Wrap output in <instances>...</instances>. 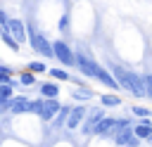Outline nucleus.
<instances>
[{
	"instance_id": "aec40b11",
	"label": "nucleus",
	"mask_w": 152,
	"mask_h": 147,
	"mask_svg": "<svg viewBox=\"0 0 152 147\" xmlns=\"http://www.w3.org/2000/svg\"><path fill=\"white\" fill-rule=\"evenodd\" d=\"M28 71H31V74H43V71H48V66H45L43 62H31V64H28Z\"/></svg>"
},
{
	"instance_id": "393cba45",
	"label": "nucleus",
	"mask_w": 152,
	"mask_h": 147,
	"mask_svg": "<svg viewBox=\"0 0 152 147\" xmlns=\"http://www.w3.org/2000/svg\"><path fill=\"white\" fill-rule=\"evenodd\" d=\"M59 31H69V14H64L59 19Z\"/></svg>"
},
{
	"instance_id": "f3484780",
	"label": "nucleus",
	"mask_w": 152,
	"mask_h": 147,
	"mask_svg": "<svg viewBox=\"0 0 152 147\" xmlns=\"http://www.w3.org/2000/svg\"><path fill=\"white\" fill-rule=\"evenodd\" d=\"M43 107H45V100H40V97H38V100H31L28 111H33V114H38V116H40V114H43Z\"/></svg>"
},
{
	"instance_id": "6ab92c4d",
	"label": "nucleus",
	"mask_w": 152,
	"mask_h": 147,
	"mask_svg": "<svg viewBox=\"0 0 152 147\" xmlns=\"http://www.w3.org/2000/svg\"><path fill=\"white\" fill-rule=\"evenodd\" d=\"M19 81H21L24 85H33V83H36V76H33L31 71H21V74H19Z\"/></svg>"
},
{
	"instance_id": "423d86ee",
	"label": "nucleus",
	"mask_w": 152,
	"mask_h": 147,
	"mask_svg": "<svg viewBox=\"0 0 152 147\" xmlns=\"http://www.w3.org/2000/svg\"><path fill=\"white\" fill-rule=\"evenodd\" d=\"M114 142L116 145H138V138H135V133H133V128L128 126V128H121V130H114Z\"/></svg>"
},
{
	"instance_id": "f8f14e48",
	"label": "nucleus",
	"mask_w": 152,
	"mask_h": 147,
	"mask_svg": "<svg viewBox=\"0 0 152 147\" xmlns=\"http://www.w3.org/2000/svg\"><path fill=\"white\" fill-rule=\"evenodd\" d=\"M28 107H31V100H26V97H12V109L10 111L24 114V111H28Z\"/></svg>"
},
{
	"instance_id": "a211bd4d",
	"label": "nucleus",
	"mask_w": 152,
	"mask_h": 147,
	"mask_svg": "<svg viewBox=\"0 0 152 147\" xmlns=\"http://www.w3.org/2000/svg\"><path fill=\"white\" fill-rule=\"evenodd\" d=\"M50 76H52L55 81H69V78H71L64 69H50Z\"/></svg>"
},
{
	"instance_id": "a878e982",
	"label": "nucleus",
	"mask_w": 152,
	"mask_h": 147,
	"mask_svg": "<svg viewBox=\"0 0 152 147\" xmlns=\"http://www.w3.org/2000/svg\"><path fill=\"white\" fill-rule=\"evenodd\" d=\"M7 24H10V17L5 14V9H0V28H7Z\"/></svg>"
},
{
	"instance_id": "dca6fc26",
	"label": "nucleus",
	"mask_w": 152,
	"mask_h": 147,
	"mask_svg": "<svg viewBox=\"0 0 152 147\" xmlns=\"http://www.w3.org/2000/svg\"><path fill=\"white\" fill-rule=\"evenodd\" d=\"M0 38H2V40L10 45V50H19V43H17V40L10 36V31H7V28H0Z\"/></svg>"
},
{
	"instance_id": "9d476101",
	"label": "nucleus",
	"mask_w": 152,
	"mask_h": 147,
	"mask_svg": "<svg viewBox=\"0 0 152 147\" xmlns=\"http://www.w3.org/2000/svg\"><path fill=\"white\" fill-rule=\"evenodd\" d=\"M102 119H104L102 111H100V109H93L90 116H88V121H86V126H83V133H95V128H97V123H100Z\"/></svg>"
},
{
	"instance_id": "b1692460",
	"label": "nucleus",
	"mask_w": 152,
	"mask_h": 147,
	"mask_svg": "<svg viewBox=\"0 0 152 147\" xmlns=\"http://www.w3.org/2000/svg\"><path fill=\"white\" fill-rule=\"evenodd\" d=\"M133 114H138V116H152V109H147V107H133Z\"/></svg>"
},
{
	"instance_id": "bb28decb",
	"label": "nucleus",
	"mask_w": 152,
	"mask_h": 147,
	"mask_svg": "<svg viewBox=\"0 0 152 147\" xmlns=\"http://www.w3.org/2000/svg\"><path fill=\"white\" fill-rule=\"evenodd\" d=\"M147 142H152V135H150V140H147Z\"/></svg>"
},
{
	"instance_id": "f257e3e1",
	"label": "nucleus",
	"mask_w": 152,
	"mask_h": 147,
	"mask_svg": "<svg viewBox=\"0 0 152 147\" xmlns=\"http://www.w3.org/2000/svg\"><path fill=\"white\" fill-rule=\"evenodd\" d=\"M109 71H112V76L119 81V85L126 88L131 95H135V97L147 95V92H145V81H142V76H138V74H133V71H128V69H124V66H119V64H109Z\"/></svg>"
},
{
	"instance_id": "f03ea898",
	"label": "nucleus",
	"mask_w": 152,
	"mask_h": 147,
	"mask_svg": "<svg viewBox=\"0 0 152 147\" xmlns=\"http://www.w3.org/2000/svg\"><path fill=\"white\" fill-rule=\"evenodd\" d=\"M26 31H28L31 47H33L36 52H40L43 57H55V47H52V43H48V38H45L43 33H38V31L31 28V26H26Z\"/></svg>"
},
{
	"instance_id": "0eeeda50",
	"label": "nucleus",
	"mask_w": 152,
	"mask_h": 147,
	"mask_svg": "<svg viewBox=\"0 0 152 147\" xmlns=\"http://www.w3.org/2000/svg\"><path fill=\"white\" fill-rule=\"evenodd\" d=\"M86 107L83 104H76L74 109H71V114H69V119H66V128L69 130H76L78 126H81V121H83V116H86Z\"/></svg>"
},
{
	"instance_id": "1a4fd4ad",
	"label": "nucleus",
	"mask_w": 152,
	"mask_h": 147,
	"mask_svg": "<svg viewBox=\"0 0 152 147\" xmlns=\"http://www.w3.org/2000/svg\"><path fill=\"white\" fill-rule=\"evenodd\" d=\"M97 81H100V83H104L107 88H114V90H119V88H121V85H119V81L112 76V71H107V69H102V66H100V71H97Z\"/></svg>"
},
{
	"instance_id": "6e6552de",
	"label": "nucleus",
	"mask_w": 152,
	"mask_h": 147,
	"mask_svg": "<svg viewBox=\"0 0 152 147\" xmlns=\"http://www.w3.org/2000/svg\"><path fill=\"white\" fill-rule=\"evenodd\" d=\"M133 133H135L138 140H150V135H152V121H150V119L140 121V123L133 128Z\"/></svg>"
},
{
	"instance_id": "20e7f679",
	"label": "nucleus",
	"mask_w": 152,
	"mask_h": 147,
	"mask_svg": "<svg viewBox=\"0 0 152 147\" xmlns=\"http://www.w3.org/2000/svg\"><path fill=\"white\" fill-rule=\"evenodd\" d=\"M7 31H10V36L21 45L26 38H28V31H26V24L21 21V19H10V24H7Z\"/></svg>"
},
{
	"instance_id": "9b49d317",
	"label": "nucleus",
	"mask_w": 152,
	"mask_h": 147,
	"mask_svg": "<svg viewBox=\"0 0 152 147\" xmlns=\"http://www.w3.org/2000/svg\"><path fill=\"white\" fill-rule=\"evenodd\" d=\"M40 95H43L45 100H57L59 85H55V83H40Z\"/></svg>"
},
{
	"instance_id": "7ed1b4c3",
	"label": "nucleus",
	"mask_w": 152,
	"mask_h": 147,
	"mask_svg": "<svg viewBox=\"0 0 152 147\" xmlns=\"http://www.w3.org/2000/svg\"><path fill=\"white\" fill-rule=\"evenodd\" d=\"M52 47H55V57L62 62V64H76V55L71 52V47L66 45V43H62V40H55L52 43Z\"/></svg>"
},
{
	"instance_id": "412c9836",
	"label": "nucleus",
	"mask_w": 152,
	"mask_h": 147,
	"mask_svg": "<svg viewBox=\"0 0 152 147\" xmlns=\"http://www.w3.org/2000/svg\"><path fill=\"white\" fill-rule=\"evenodd\" d=\"M71 97H74V100H88V97H93V92L83 88V90H74V92H71Z\"/></svg>"
},
{
	"instance_id": "ddd939ff",
	"label": "nucleus",
	"mask_w": 152,
	"mask_h": 147,
	"mask_svg": "<svg viewBox=\"0 0 152 147\" xmlns=\"http://www.w3.org/2000/svg\"><path fill=\"white\" fill-rule=\"evenodd\" d=\"M57 109H59V102H57V100H45V107H43V114H40V119L50 121V119L57 114Z\"/></svg>"
},
{
	"instance_id": "4468645a",
	"label": "nucleus",
	"mask_w": 152,
	"mask_h": 147,
	"mask_svg": "<svg viewBox=\"0 0 152 147\" xmlns=\"http://www.w3.org/2000/svg\"><path fill=\"white\" fill-rule=\"evenodd\" d=\"M114 126H116V121H114V119H107V116H104V119H102V121L97 123L95 133H97V135H104L107 130H114Z\"/></svg>"
},
{
	"instance_id": "39448f33",
	"label": "nucleus",
	"mask_w": 152,
	"mask_h": 147,
	"mask_svg": "<svg viewBox=\"0 0 152 147\" xmlns=\"http://www.w3.org/2000/svg\"><path fill=\"white\" fill-rule=\"evenodd\" d=\"M76 64H78V71H81L83 76H88V78H97L100 66H97L93 59H88V57H83V55H76Z\"/></svg>"
},
{
	"instance_id": "5701e85b",
	"label": "nucleus",
	"mask_w": 152,
	"mask_h": 147,
	"mask_svg": "<svg viewBox=\"0 0 152 147\" xmlns=\"http://www.w3.org/2000/svg\"><path fill=\"white\" fill-rule=\"evenodd\" d=\"M142 81H145V92H147V97H152V74H145Z\"/></svg>"
},
{
	"instance_id": "4be33fe9",
	"label": "nucleus",
	"mask_w": 152,
	"mask_h": 147,
	"mask_svg": "<svg viewBox=\"0 0 152 147\" xmlns=\"http://www.w3.org/2000/svg\"><path fill=\"white\" fill-rule=\"evenodd\" d=\"M12 88L14 85H10V83L7 85H0V97L2 100H12Z\"/></svg>"
},
{
	"instance_id": "2eb2a0df",
	"label": "nucleus",
	"mask_w": 152,
	"mask_h": 147,
	"mask_svg": "<svg viewBox=\"0 0 152 147\" xmlns=\"http://www.w3.org/2000/svg\"><path fill=\"white\" fill-rule=\"evenodd\" d=\"M100 102L104 107H119L121 104V97L119 95H100Z\"/></svg>"
}]
</instances>
